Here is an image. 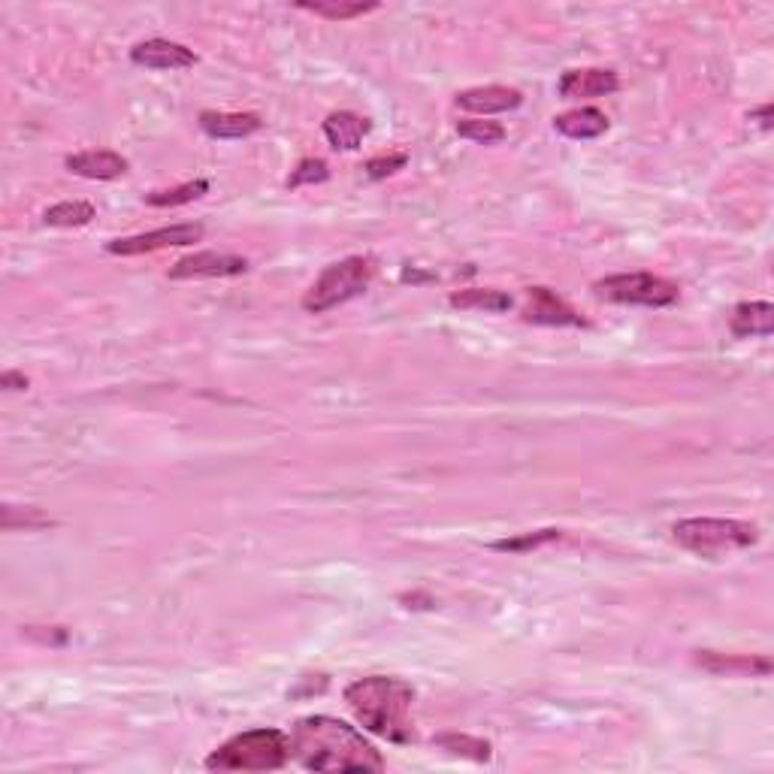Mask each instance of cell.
<instances>
[{
  "instance_id": "obj_1",
  "label": "cell",
  "mask_w": 774,
  "mask_h": 774,
  "mask_svg": "<svg viewBox=\"0 0 774 774\" xmlns=\"http://www.w3.org/2000/svg\"><path fill=\"white\" fill-rule=\"evenodd\" d=\"M290 760L309 772H382L384 756L339 717L312 714L290 729Z\"/></svg>"
},
{
  "instance_id": "obj_2",
  "label": "cell",
  "mask_w": 774,
  "mask_h": 774,
  "mask_svg": "<svg viewBox=\"0 0 774 774\" xmlns=\"http://www.w3.org/2000/svg\"><path fill=\"white\" fill-rule=\"evenodd\" d=\"M342 696L360 727L370 729L372 735L393 741V744L415 741V720H412L415 687L409 681L391 678V675H370V678L348 683Z\"/></svg>"
},
{
  "instance_id": "obj_3",
  "label": "cell",
  "mask_w": 774,
  "mask_h": 774,
  "mask_svg": "<svg viewBox=\"0 0 774 774\" xmlns=\"http://www.w3.org/2000/svg\"><path fill=\"white\" fill-rule=\"evenodd\" d=\"M290 760V739L282 729H245L209 753V772H276Z\"/></svg>"
},
{
  "instance_id": "obj_4",
  "label": "cell",
  "mask_w": 774,
  "mask_h": 774,
  "mask_svg": "<svg viewBox=\"0 0 774 774\" xmlns=\"http://www.w3.org/2000/svg\"><path fill=\"white\" fill-rule=\"evenodd\" d=\"M675 542L681 544L683 551H690L696 556H717L732 554V551H744L751 544L760 542V530L756 523L732 518H687L678 520L671 527Z\"/></svg>"
},
{
  "instance_id": "obj_5",
  "label": "cell",
  "mask_w": 774,
  "mask_h": 774,
  "mask_svg": "<svg viewBox=\"0 0 774 774\" xmlns=\"http://www.w3.org/2000/svg\"><path fill=\"white\" fill-rule=\"evenodd\" d=\"M372 278H375V261L372 257L354 255L346 257V261H336L315 278L312 288L303 294V309L309 315L330 312L336 306L367 294Z\"/></svg>"
},
{
  "instance_id": "obj_6",
  "label": "cell",
  "mask_w": 774,
  "mask_h": 774,
  "mask_svg": "<svg viewBox=\"0 0 774 774\" xmlns=\"http://www.w3.org/2000/svg\"><path fill=\"white\" fill-rule=\"evenodd\" d=\"M593 294L600 300L621 303V306H645V309H662L678 303V285L654 273H617L605 276L593 285Z\"/></svg>"
},
{
  "instance_id": "obj_7",
  "label": "cell",
  "mask_w": 774,
  "mask_h": 774,
  "mask_svg": "<svg viewBox=\"0 0 774 774\" xmlns=\"http://www.w3.org/2000/svg\"><path fill=\"white\" fill-rule=\"evenodd\" d=\"M203 224H170V227H161V231L137 233V236H125V240H113L106 243V252L118 257H137L149 255V252H161V248H173V245H194L203 240Z\"/></svg>"
},
{
  "instance_id": "obj_8",
  "label": "cell",
  "mask_w": 774,
  "mask_h": 774,
  "mask_svg": "<svg viewBox=\"0 0 774 774\" xmlns=\"http://www.w3.org/2000/svg\"><path fill=\"white\" fill-rule=\"evenodd\" d=\"M248 273V261L231 252H197L182 261H176L170 266L167 276L173 282H185V278H231Z\"/></svg>"
},
{
  "instance_id": "obj_9",
  "label": "cell",
  "mask_w": 774,
  "mask_h": 774,
  "mask_svg": "<svg viewBox=\"0 0 774 774\" xmlns=\"http://www.w3.org/2000/svg\"><path fill=\"white\" fill-rule=\"evenodd\" d=\"M523 321L539 324V327H587V321L556 290L542 288V285L527 288Z\"/></svg>"
},
{
  "instance_id": "obj_10",
  "label": "cell",
  "mask_w": 774,
  "mask_h": 774,
  "mask_svg": "<svg viewBox=\"0 0 774 774\" xmlns=\"http://www.w3.org/2000/svg\"><path fill=\"white\" fill-rule=\"evenodd\" d=\"M130 61H134L137 67L167 70V73H170V70L194 67L197 55L188 46H182V43L155 36V40H146V43H137V46L130 49Z\"/></svg>"
},
{
  "instance_id": "obj_11",
  "label": "cell",
  "mask_w": 774,
  "mask_h": 774,
  "mask_svg": "<svg viewBox=\"0 0 774 774\" xmlns=\"http://www.w3.org/2000/svg\"><path fill=\"white\" fill-rule=\"evenodd\" d=\"M621 88V79L614 70L602 67H587V70H566L560 82H556V92L563 100H584V97H605V94H614Z\"/></svg>"
},
{
  "instance_id": "obj_12",
  "label": "cell",
  "mask_w": 774,
  "mask_h": 774,
  "mask_svg": "<svg viewBox=\"0 0 774 774\" xmlns=\"http://www.w3.org/2000/svg\"><path fill=\"white\" fill-rule=\"evenodd\" d=\"M64 167H67L73 176H82V179H94V182H113V179H121L128 173V158H121L118 151L109 149H88L76 151V155H67L64 158Z\"/></svg>"
},
{
  "instance_id": "obj_13",
  "label": "cell",
  "mask_w": 774,
  "mask_h": 774,
  "mask_svg": "<svg viewBox=\"0 0 774 774\" xmlns=\"http://www.w3.org/2000/svg\"><path fill=\"white\" fill-rule=\"evenodd\" d=\"M523 104V94L509 85H481V88H469L454 97L457 109L475 113V116H494V113H511Z\"/></svg>"
},
{
  "instance_id": "obj_14",
  "label": "cell",
  "mask_w": 774,
  "mask_h": 774,
  "mask_svg": "<svg viewBox=\"0 0 774 774\" xmlns=\"http://www.w3.org/2000/svg\"><path fill=\"white\" fill-rule=\"evenodd\" d=\"M696 666H702L711 675H727V678H768L772 675V659L748 657V654L696 650Z\"/></svg>"
},
{
  "instance_id": "obj_15",
  "label": "cell",
  "mask_w": 774,
  "mask_h": 774,
  "mask_svg": "<svg viewBox=\"0 0 774 774\" xmlns=\"http://www.w3.org/2000/svg\"><path fill=\"white\" fill-rule=\"evenodd\" d=\"M197 121H200V130L212 139H243L264 128V118L257 113H215V109H206V113H200Z\"/></svg>"
},
{
  "instance_id": "obj_16",
  "label": "cell",
  "mask_w": 774,
  "mask_h": 774,
  "mask_svg": "<svg viewBox=\"0 0 774 774\" xmlns=\"http://www.w3.org/2000/svg\"><path fill=\"white\" fill-rule=\"evenodd\" d=\"M372 130L370 118L358 116L351 109H339L324 118V137L336 151H354L360 149L363 137Z\"/></svg>"
},
{
  "instance_id": "obj_17",
  "label": "cell",
  "mask_w": 774,
  "mask_h": 774,
  "mask_svg": "<svg viewBox=\"0 0 774 774\" xmlns=\"http://www.w3.org/2000/svg\"><path fill=\"white\" fill-rule=\"evenodd\" d=\"M729 330L735 339H753V336L774 333V306L765 300L739 303L729 315Z\"/></svg>"
},
{
  "instance_id": "obj_18",
  "label": "cell",
  "mask_w": 774,
  "mask_h": 774,
  "mask_svg": "<svg viewBox=\"0 0 774 774\" xmlns=\"http://www.w3.org/2000/svg\"><path fill=\"white\" fill-rule=\"evenodd\" d=\"M554 128L556 134L569 139H596L608 130V116L596 106H581V109H569L563 116H556Z\"/></svg>"
},
{
  "instance_id": "obj_19",
  "label": "cell",
  "mask_w": 774,
  "mask_h": 774,
  "mask_svg": "<svg viewBox=\"0 0 774 774\" xmlns=\"http://www.w3.org/2000/svg\"><path fill=\"white\" fill-rule=\"evenodd\" d=\"M454 309H463V312H487V315H499L515 309V300H511L506 290L497 288H466L452 294L448 300Z\"/></svg>"
},
{
  "instance_id": "obj_20",
  "label": "cell",
  "mask_w": 774,
  "mask_h": 774,
  "mask_svg": "<svg viewBox=\"0 0 774 774\" xmlns=\"http://www.w3.org/2000/svg\"><path fill=\"white\" fill-rule=\"evenodd\" d=\"M436 748H442L445 753H454V756H463V760H473V763H490L494 756V748L490 741L475 739V735H463V732H442L433 739Z\"/></svg>"
},
{
  "instance_id": "obj_21",
  "label": "cell",
  "mask_w": 774,
  "mask_h": 774,
  "mask_svg": "<svg viewBox=\"0 0 774 774\" xmlns=\"http://www.w3.org/2000/svg\"><path fill=\"white\" fill-rule=\"evenodd\" d=\"M97 209L88 203V200H64V203H55L43 212V224L46 227H85L92 224Z\"/></svg>"
},
{
  "instance_id": "obj_22",
  "label": "cell",
  "mask_w": 774,
  "mask_h": 774,
  "mask_svg": "<svg viewBox=\"0 0 774 774\" xmlns=\"http://www.w3.org/2000/svg\"><path fill=\"white\" fill-rule=\"evenodd\" d=\"M0 527L7 532H36L55 527V520L49 518L43 509H34V506H24V509H19V506H3V511H0Z\"/></svg>"
},
{
  "instance_id": "obj_23",
  "label": "cell",
  "mask_w": 774,
  "mask_h": 774,
  "mask_svg": "<svg viewBox=\"0 0 774 774\" xmlns=\"http://www.w3.org/2000/svg\"><path fill=\"white\" fill-rule=\"evenodd\" d=\"M300 10L312 12V15H321V19H330V22H351V19H360L367 12L379 10V3H339V0H315V3H297Z\"/></svg>"
},
{
  "instance_id": "obj_24",
  "label": "cell",
  "mask_w": 774,
  "mask_h": 774,
  "mask_svg": "<svg viewBox=\"0 0 774 774\" xmlns=\"http://www.w3.org/2000/svg\"><path fill=\"white\" fill-rule=\"evenodd\" d=\"M203 194H209V179H194V182H185V185L167 188V191H151L146 194V203L158 209H173V206H185V203H194Z\"/></svg>"
},
{
  "instance_id": "obj_25",
  "label": "cell",
  "mask_w": 774,
  "mask_h": 774,
  "mask_svg": "<svg viewBox=\"0 0 774 774\" xmlns=\"http://www.w3.org/2000/svg\"><path fill=\"white\" fill-rule=\"evenodd\" d=\"M457 134L478 146H497L506 139V128L499 121H485V118H463L457 121Z\"/></svg>"
},
{
  "instance_id": "obj_26",
  "label": "cell",
  "mask_w": 774,
  "mask_h": 774,
  "mask_svg": "<svg viewBox=\"0 0 774 774\" xmlns=\"http://www.w3.org/2000/svg\"><path fill=\"white\" fill-rule=\"evenodd\" d=\"M563 532L560 530H539V532H523V536H515V539H499L490 548L499 551V554H523V551H536L548 542H556Z\"/></svg>"
},
{
  "instance_id": "obj_27",
  "label": "cell",
  "mask_w": 774,
  "mask_h": 774,
  "mask_svg": "<svg viewBox=\"0 0 774 774\" xmlns=\"http://www.w3.org/2000/svg\"><path fill=\"white\" fill-rule=\"evenodd\" d=\"M327 179H330V167H327V161H321V158H303V161L297 163V170L288 176V188L294 191V188L321 185V182H327Z\"/></svg>"
},
{
  "instance_id": "obj_28",
  "label": "cell",
  "mask_w": 774,
  "mask_h": 774,
  "mask_svg": "<svg viewBox=\"0 0 774 774\" xmlns=\"http://www.w3.org/2000/svg\"><path fill=\"white\" fill-rule=\"evenodd\" d=\"M405 163H409V155H405V151H388V155L370 158L367 167H363V173L379 182V179H388V176H393L396 170H403Z\"/></svg>"
},
{
  "instance_id": "obj_29",
  "label": "cell",
  "mask_w": 774,
  "mask_h": 774,
  "mask_svg": "<svg viewBox=\"0 0 774 774\" xmlns=\"http://www.w3.org/2000/svg\"><path fill=\"white\" fill-rule=\"evenodd\" d=\"M28 375H22V372L15 370H7L3 375H0V388L3 391H28Z\"/></svg>"
},
{
  "instance_id": "obj_30",
  "label": "cell",
  "mask_w": 774,
  "mask_h": 774,
  "mask_svg": "<svg viewBox=\"0 0 774 774\" xmlns=\"http://www.w3.org/2000/svg\"><path fill=\"white\" fill-rule=\"evenodd\" d=\"M748 118H751V121H760V128L768 130V128H772V106H768V104L760 106V109H753V113Z\"/></svg>"
}]
</instances>
